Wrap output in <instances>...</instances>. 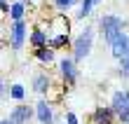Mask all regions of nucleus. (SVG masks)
Returning <instances> with one entry per match:
<instances>
[{"label":"nucleus","mask_w":129,"mask_h":124,"mask_svg":"<svg viewBox=\"0 0 129 124\" xmlns=\"http://www.w3.org/2000/svg\"><path fill=\"white\" fill-rule=\"evenodd\" d=\"M99 30H101V35H103V42L110 45L117 40V35L120 33H124V21L115 17V14H103L101 19H99Z\"/></svg>","instance_id":"1"},{"label":"nucleus","mask_w":129,"mask_h":124,"mask_svg":"<svg viewBox=\"0 0 129 124\" xmlns=\"http://www.w3.org/2000/svg\"><path fill=\"white\" fill-rule=\"evenodd\" d=\"M92 47H94V26H85L78 33V37L73 40V59L78 63L85 61L92 54Z\"/></svg>","instance_id":"2"},{"label":"nucleus","mask_w":129,"mask_h":124,"mask_svg":"<svg viewBox=\"0 0 129 124\" xmlns=\"http://www.w3.org/2000/svg\"><path fill=\"white\" fill-rule=\"evenodd\" d=\"M110 108L115 110L120 124H129V89H115L113 91Z\"/></svg>","instance_id":"3"},{"label":"nucleus","mask_w":129,"mask_h":124,"mask_svg":"<svg viewBox=\"0 0 129 124\" xmlns=\"http://www.w3.org/2000/svg\"><path fill=\"white\" fill-rule=\"evenodd\" d=\"M59 70H61V80H63L66 87H73V84L78 82V77H80L78 61H75L73 56H61L59 59Z\"/></svg>","instance_id":"4"},{"label":"nucleus","mask_w":129,"mask_h":124,"mask_svg":"<svg viewBox=\"0 0 129 124\" xmlns=\"http://www.w3.org/2000/svg\"><path fill=\"white\" fill-rule=\"evenodd\" d=\"M26 40H28V26H26V21L24 19H21V21H12V24H10V45H12V49H21Z\"/></svg>","instance_id":"5"},{"label":"nucleus","mask_w":129,"mask_h":124,"mask_svg":"<svg viewBox=\"0 0 129 124\" xmlns=\"http://www.w3.org/2000/svg\"><path fill=\"white\" fill-rule=\"evenodd\" d=\"M35 119L40 122V124H56V115H54V110H52L49 101L40 98L35 103Z\"/></svg>","instance_id":"6"},{"label":"nucleus","mask_w":129,"mask_h":124,"mask_svg":"<svg viewBox=\"0 0 129 124\" xmlns=\"http://www.w3.org/2000/svg\"><path fill=\"white\" fill-rule=\"evenodd\" d=\"M35 117V108H31L28 103H19L17 108H12V112H10V119L14 124H28Z\"/></svg>","instance_id":"7"},{"label":"nucleus","mask_w":129,"mask_h":124,"mask_svg":"<svg viewBox=\"0 0 129 124\" xmlns=\"http://www.w3.org/2000/svg\"><path fill=\"white\" fill-rule=\"evenodd\" d=\"M115 122H117V115L110 105H99L92 112V124H115Z\"/></svg>","instance_id":"8"},{"label":"nucleus","mask_w":129,"mask_h":124,"mask_svg":"<svg viewBox=\"0 0 129 124\" xmlns=\"http://www.w3.org/2000/svg\"><path fill=\"white\" fill-rule=\"evenodd\" d=\"M110 52H113V56H115L117 61H122L127 54H129V35L127 33H120L117 40L110 45Z\"/></svg>","instance_id":"9"},{"label":"nucleus","mask_w":129,"mask_h":124,"mask_svg":"<svg viewBox=\"0 0 129 124\" xmlns=\"http://www.w3.org/2000/svg\"><path fill=\"white\" fill-rule=\"evenodd\" d=\"M28 42L33 45V49H38V47H47V45H49V33H47L42 26H33L31 35H28Z\"/></svg>","instance_id":"10"},{"label":"nucleus","mask_w":129,"mask_h":124,"mask_svg":"<svg viewBox=\"0 0 129 124\" xmlns=\"http://www.w3.org/2000/svg\"><path fill=\"white\" fill-rule=\"evenodd\" d=\"M33 59L38 61V63H42V66H49V63H54L56 61V49L54 47H38L33 49Z\"/></svg>","instance_id":"11"},{"label":"nucleus","mask_w":129,"mask_h":124,"mask_svg":"<svg viewBox=\"0 0 129 124\" xmlns=\"http://www.w3.org/2000/svg\"><path fill=\"white\" fill-rule=\"evenodd\" d=\"M68 45H71V33H68V28H63V30H59V33H52V35H49V47H54L56 52L63 49V47H68Z\"/></svg>","instance_id":"12"},{"label":"nucleus","mask_w":129,"mask_h":124,"mask_svg":"<svg viewBox=\"0 0 129 124\" xmlns=\"http://www.w3.org/2000/svg\"><path fill=\"white\" fill-rule=\"evenodd\" d=\"M52 89V80H49V75H45V73H38L33 77V91L35 94H47V91Z\"/></svg>","instance_id":"13"},{"label":"nucleus","mask_w":129,"mask_h":124,"mask_svg":"<svg viewBox=\"0 0 129 124\" xmlns=\"http://www.w3.org/2000/svg\"><path fill=\"white\" fill-rule=\"evenodd\" d=\"M26 3H24V0H14V3H12V10H10V14H7V17H10L12 21H21V19H24L26 17Z\"/></svg>","instance_id":"14"},{"label":"nucleus","mask_w":129,"mask_h":124,"mask_svg":"<svg viewBox=\"0 0 129 124\" xmlns=\"http://www.w3.org/2000/svg\"><path fill=\"white\" fill-rule=\"evenodd\" d=\"M94 0H80V10H78V19H87L94 10Z\"/></svg>","instance_id":"15"},{"label":"nucleus","mask_w":129,"mask_h":124,"mask_svg":"<svg viewBox=\"0 0 129 124\" xmlns=\"http://www.w3.org/2000/svg\"><path fill=\"white\" fill-rule=\"evenodd\" d=\"M12 98L19 101V103H24V98H26V87H24L21 82H14V84H12Z\"/></svg>","instance_id":"16"},{"label":"nucleus","mask_w":129,"mask_h":124,"mask_svg":"<svg viewBox=\"0 0 129 124\" xmlns=\"http://www.w3.org/2000/svg\"><path fill=\"white\" fill-rule=\"evenodd\" d=\"M52 3H54V7H56V10H61V12H68L73 5H78L80 0H52Z\"/></svg>","instance_id":"17"},{"label":"nucleus","mask_w":129,"mask_h":124,"mask_svg":"<svg viewBox=\"0 0 129 124\" xmlns=\"http://www.w3.org/2000/svg\"><path fill=\"white\" fill-rule=\"evenodd\" d=\"M117 63H120V75L129 80V54H127V56H124L122 61H117Z\"/></svg>","instance_id":"18"},{"label":"nucleus","mask_w":129,"mask_h":124,"mask_svg":"<svg viewBox=\"0 0 129 124\" xmlns=\"http://www.w3.org/2000/svg\"><path fill=\"white\" fill-rule=\"evenodd\" d=\"M63 124H80V122H78V115L68 110V112H66V117H63Z\"/></svg>","instance_id":"19"},{"label":"nucleus","mask_w":129,"mask_h":124,"mask_svg":"<svg viewBox=\"0 0 129 124\" xmlns=\"http://www.w3.org/2000/svg\"><path fill=\"white\" fill-rule=\"evenodd\" d=\"M10 10H12V3H10V0H0V12H3V14H10Z\"/></svg>","instance_id":"20"},{"label":"nucleus","mask_w":129,"mask_h":124,"mask_svg":"<svg viewBox=\"0 0 129 124\" xmlns=\"http://www.w3.org/2000/svg\"><path fill=\"white\" fill-rule=\"evenodd\" d=\"M0 124H14V122H12L10 117H3V119H0Z\"/></svg>","instance_id":"21"},{"label":"nucleus","mask_w":129,"mask_h":124,"mask_svg":"<svg viewBox=\"0 0 129 124\" xmlns=\"http://www.w3.org/2000/svg\"><path fill=\"white\" fill-rule=\"evenodd\" d=\"M99 3H101V0H94V5H99Z\"/></svg>","instance_id":"22"}]
</instances>
